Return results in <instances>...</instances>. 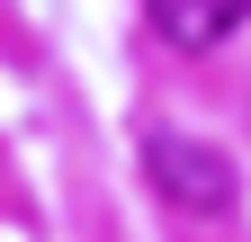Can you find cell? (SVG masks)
Here are the masks:
<instances>
[{"label": "cell", "instance_id": "1", "mask_svg": "<svg viewBox=\"0 0 251 242\" xmlns=\"http://www.w3.org/2000/svg\"><path fill=\"white\" fill-rule=\"evenodd\" d=\"M144 170L179 216H233V162L198 135H144Z\"/></svg>", "mask_w": 251, "mask_h": 242}, {"label": "cell", "instance_id": "2", "mask_svg": "<svg viewBox=\"0 0 251 242\" xmlns=\"http://www.w3.org/2000/svg\"><path fill=\"white\" fill-rule=\"evenodd\" d=\"M144 9H152V27H162L171 54H215L251 18V0H144Z\"/></svg>", "mask_w": 251, "mask_h": 242}]
</instances>
